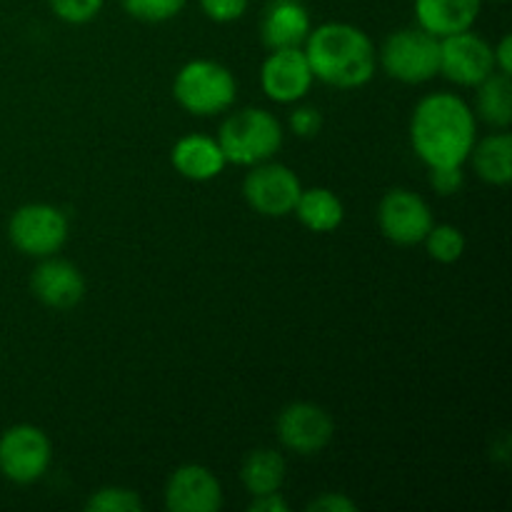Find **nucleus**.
<instances>
[{"instance_id": "f03ea898", "label": "nucleus", "mask_w": 512, "mask_h": 512, "mask_svg": "<svg viewBox=\"0 0 512 512\" xmlns=\"http://www.w3.org/2000/svg\"><path fill=\"white\" fill-rule=\"evenodd\" d=\"M303 53L313 78L340 90L363 88L378 68V50L368 33L340 20L310 30Z\"/></svg>"}, {"instance_id": "cd10ccee", "label": "nucleus", "mask_w": 512, "mask_h": 512, "mask_svg": "<svg viewBox=\"0 0 512 512\" xmlns=\"http://www.w3.org/2000/svg\"><path fill=\"white\" fill-rule=\"evenodd\" d=\"M290 130H293L298 138H315V135L323 130V115L313 105H300L290 113Z\"/></svg>"}, {"instance_id": "393cba45", "label": "nucleus", "mask_w": 512, "mask_h": 512, "mask_svg": "<svg viewBox=\"0 0 512 512\" xmlns=\"http://www.w3.org/2000/svg\"><path fill=\"white\" fill-rule=\"evenodd\" d=\"M53 13L70 25L90 23L103 10L105 0H48Z\"/></svg>"}, {"instance_id": "a878e982", "label": "nucleus", "mask_w": 512, "mask_h": 512, "mask_svg": "<svg viewBox=\"0 0 512 512\" xmlns=\"http://www.w3.org/2000/svg\"><path fill=\"white\" fill-rule=\"evenodd\" d=\"M430 185L438 195L448 198L463 190L465 173L463 165H440V168H430Z\"/></svg>"}, {"instance_id": "f257e3e1", "label": "nucleus", "mask_w": 512, "mask_h": 512, "mask_svg": "<svg viewBox=\"0 0 512 512\" xmlns=\"http://www.w3.org/2000/svg\"><path fill=\"white\" fill-rule=\"evenodd\" d=\"M475 140V113L460 95L430 93L415 105L410 118V143L428 168L465 165Z\"/></svg>"}, {"instance_id": "6e6552de", "label": "nucleus", "mask_w": 512, "mask_h": 512, "mask_svg": "<svg viewBox=\"0 0 512 512\" xmlns=\"http://www.w3.org/2000/svg\"><path fill=\"white\" fill-rule=\"evenodd\" d=\"M303 185L300 178L280 163H265L253 165L243 180V195L248 200L250 208L255 213L265 215V218H285L295 210Z\"/></svg>"}, {"instance_id": "2eb2a0df", "label": "nucleus", "mask_w": 512, "mask_h": 512, "mask_svg": "<svg viewBox=\"0 0 512 512\" xmlns=\"http://www.w3.org/2000/svg\"><path fill=\"white\" fill-rule=\"evenodd\" d=\"M310 30V13L300 0H270L260 23V35L270 50L298 48Z\"/></svg>"}, {"instance_id": "2f4dec72", "label": "nucleus", "mask_w": 512, "mask_h": 512, "mask_svg": "<svg viewBox=\"0 0 512 512\" xmlns=\"http://www.w3.org/2000/svg\"><path fill=\"white\" fill-rule=\"evenodd\" d=\"M498 3H505V0H498Z\"/></svg>"}, {"instance_id": "f8f14e48", "label": "nucleus", "mask_w": 512, "mask_h": 512, "mask_svg": "<svg viewBox=\"0 0 512 512\" xmlns=\"http://www.w3.org/2000/svg\"><path fill=\"white\" fill-rule=\"evenodd\" d=\"M313 80V70H310L308 58L300 48L270 50L263 68H260L263 93L280 105L303 100L310 93Z\"/></svg>"}, {"instance_id": "b1692460", "label": "nucleus", "mask_w": 512, "mask_h": 512, "mask_svg": "<svg viewBox=\"0 0 512 512\" xmlns=\"http://www.w3.org/2000/svg\"><path fill=\"white\" fill-rule=\"evenodd\" d=\"M125 13L143 23H165L183 13L188 0H120Z\"/></svg>"}, {"instance_id": "9b49d317", "label": "nucleus", "mask_w": 512, "mask_h": 512, "mask_svg": "<svg viewBox=\"0 0 512 512\" xmlns=\"http://www.w3.org/2000/svg\"><path fill=\"white\" fill-rule=\"evenodd\" d=\"M335 423L328 410L315 403H290L278 415V438L298 455H318L330 445Z\"/></svg>"}, {"instance_id": "ddd939ff", "label": "nucleus", "mask_w": 512, "mask_h": 512, "mask_svg": "<svg viewBox=\"0 0 512 512\" xmlns=\"http://www.w3.org/2000/svg\"><path fill=\"white\" fill-rule=\"evenodd\" d=\"M165 508L173 512H218L223 508V488L205 465H180L165 485Z\"/></svg>"}, {"instance_id": "4468645a", "label": "nucleus", "mask_w": 512, "mask_h": 512, "mask_svg": "<svg viewBox=\"0 0 512 512\" xmlns=\"http://www.w3.org/2000/svg\"><path fill=\"white\" fill-rule=\"evenodd\" d=\"M30 290L43 305L53 310H70L83 300L85 278L70 260L48 255L30 275Z\"/></svg>"}, {"instance_id": "a211bd4d", "label": "nucleus", "mask_w": 512, "mask_h": 512, "mask_svg": "<svg viewBox=\"0 0 512 512\" xmlns=\"http://www.w3.org/2000/svg\"><path fill=\"white\" fill-rule=\"evenodd\" d=\"M480 180L490 185H508L512 180V138L510 133L488 135L483 140H475L470 158Z\"/></svg>"}, {"instance_id": "4be33fe9", "label": "nucleus", "mask_w": 512, "mask_h": 512, "mask_svg": "<svg viewBox=\"0 0 512 512\" xmlns=\"http://www.w3.org/2000/svg\"><path fill=\"white\" fill-rule=\"evenodd\" d=\"M423 243L428 245L430 258L443 265L458 263L465 253V235L455 225H433Z\"/></svg>"}, {"instance_id": "7c9ffc66", "label": "nucleus", "mask_w": 512, "mask_h": 512, "mask_svg": "<svg viewBox=\"0 0 512 512\" xmlns=\"http://www.w3.org/2000/svg\"><path fill=\"white\" fill-rule=\"evenodd\" d=\"M493 60H495V73L512 75V38L503 35L500 43L493 48Z\"/></svg>"}, {"instance_id": "7ed1b4c3", "label": "nucleus", "mask_w": 512, "mask_h": 512, "mask_svg": "<svg viewBox=\"0 0 512 512\" xmlns=\"http://www.w3.org/2000/svg\"><path fill=\"white\" fill-rule=\"evenodd\" d=\"M215 140L228 163L253 168L278 153L283 145V125L268 110L245 108L223 120Z\"/></svg>"}, {"instance_id": "412c9836", "label": "nucleus", "mask_w": 512, "mask_h": 512, "mask_svg": "<svg viewBox=\"0 0 512 512\" xmlns=\"http://www.w3.org/2000/svg\"><path fill=\"white\" fill-rule=\"evenodd\" d=\"M478 113L493 128L508 130V125L512 123L510 75L493 73L478 85Z\"/></svg>"}, {"instance_id": "39448f33", "label": "nucleus", "mask_w": 512, "mask_h": 512, "mask_svg": "<svg viewBox=\"0 0 512 512\" xmlns=\"http://www.w3.org/2000/svg\"><path fill=\"white\" fill-rule=\"evenodd\" d=\"M378 60L385 73L400 83H428L440 73V38L430 35L420 25L395 30L385 38Z\"/></svg>"}, {"instance_id": "1a4fd4ad", "label": "nucleus", "mask_w": 512, "mask_h": 512, "mask_svg": "<svg viewBox=\"0 0 512 512\" xmlns=\"http://www.w3.org/2000/svg\"><path fill=\"white\" fill-rule=\"evenodd\" d=\"M440 73L455 85L478 88L495 73L493 48L485 38L463 30L440 38Z\"/></svg>"}, {"instance_id": "9d476101", "label": "nucleus", "mask_w": 512, "mask_h": 512, "mask_svg": "<svg viewBox=\"0 0 512 512\" xmlns=\"http://www.w3.org/2000/svg\"><path fill=\"white\" fill-rule=\"evenodd\" d=\"M380 233L395 245H418L433 228V210L420 198L405 188L388 190L378 205Z\"/></svg>"}, {"instance_id": "c85d7f7f", "label": "nucleus", "mask_w": 512, "mask_h": 512, "mask_svg": "<svg viewBox=\"0 0 512 512\" xmlns=\"http://www.w3.org/2000/svg\"><path fill=\"white\" fill-rule=\"evenodd\" d=\"M308 510L310 512H355L358 510V503L350 500L348 495L343 493H323L320 498L310 500Z\"/></svg>"}, {"instance_id": "dca6fc26", "label": "nucleus", "mask_w": 512, "mask_h": 512, "mask_svg": "<svg viewBox=\"0 0 512 512\" xmlns=\"http://www.w3.org/2000/svg\"><path fill=\"white\" fill-rule=\"evenodd\" d=\"M173 168L178 170L183 178L195 180V183H205V180H213L223 173V168L228 165L223 150H220L218 140L208 138V135H185L178 143L173 145Z\"/></svg>"}, {"instance_id": "5701e85b", "label": "nucleus", "mask_w": 512, "mask_h": 512, "mask_svg": "<svg viewBox=\"0 0 512 512\" xmlns=\"http://www.w3.org/2000/svg\"><path fill=\"white\" fill-rule=\"evenodd\" d=\"M90 512H143V500L135 490L120 488V485H108V488L95 490L85 503Z\"/></svg>"}, {"instance_id": "6ab92c4d", "label": "nucleus", "mask_w": 512, "mask_h": 512, "mask_svg": "<svg viewBox=\"0 0 512 512\" xmlns=\"http://www.w3.org/2000/svg\"><path fill=\"white\" fill-rule=\"evenodd\" d=\"M293 213L313 233H333V230H338L343 225L345 205L333 190L308 188L300 193Z\"/></svg>"}, {"instance_id": "c756f323", "label": "nucleus", "mask_w": 512, "mask_h": 512, "mask_svg": "<svg viewBox=\"0 0 512 512\" xmlns=\"http://www.w3.org/2000/svg\"><path fill=\"white\" fill-rule=\"evenodd\" d=\"M250 512H288V503L280 498V493H265L253 495L248 505Z\"/></svg>"}, {"instance_id": "0eeeda50", "label": "nucleus", "mask_w": 512, "mask_h": 512, "mask_svg": "<svg viewBox=\"0 0 512 512\" xmlns=\"http://www.w3.org/2000/svg\"><path fill=\"white\" fill-rule=\"evenodd\" d=\"M50 460H53V445L38 425L20 423L0 435V473L10 483H35L48 473Z\"/></svg>"}, {"instance_id": "423d86ee", "label": "nucleus", "mask_w": 512, "mask_h": 512, "mask_svg": "<svg viewBox=\"0 0 512 512\" xmlns=\"http://www.w3.org/2000/svg\"><path fill=\"white\" fill-rule=\"evenodd\" d=\"M70 223L65 213L48 203L20 205L8 223V238L15 248L30 258L55 255L68 240Z\"/></svg>"}, {"instance_id": "aec40b11", "label": "nucleus", "mask_w": 512, "mask_h": 512, "mask_svg": "<svg viewBox=\"0 0 512 512\" xmlns=\"http://www.w3.org/2000/svg\"><path fill=\"white\" fill-rule=\"evenodd\" d=\"M240 480H243L245 490H248L250 495L280 493V488H283L285 483L283 455L275 453V450L270 448L253 450V453L243 460Z\"/></svg>"}, {"instance_id": "bb28decb", "label": "nucleus", "mask_w": 512, "mask_h": 512, "mask_svg": "<svg viewBox=\"0 0 512 512\" xmlns=\"http://www.w3.org/2000/svg\"><path fill=\"white\" fill-rule=\"evenodd\" d=\"M250 0H200V8L215 23H233L240 20L248 10Z\"/></svg>"}, {"instance_id": "20e7f679", "label": "nucleus", "mask_w": 512, "mask_h": 512, "mask_svg": "<svg viewBox=\"0 0 512 512\" xmlns=\"http://www.w3.org/2000/svg\"><path fill=\"white\" fill-rule=\"evenodd\" d=\"M238 83L235 75L215 60H190L175 73L173 98L188 113L198 118L218 115L235 103Z\"/></svg>"}, {"instance_id": "f3484780", "label": "nucleus", "mask_w": 512, "mask_h": 512, "mask_svg": "<svg viewBox=\"0 0 512 512\" xmlns=\"http://www.w3.org/2000/svg\"><path fill=\"white\" fill-rule=\"evenodd\" d=\"M415 18L435 38L463 33L478 20L483 0H413Z\"/></svg>"}]
</instances>
